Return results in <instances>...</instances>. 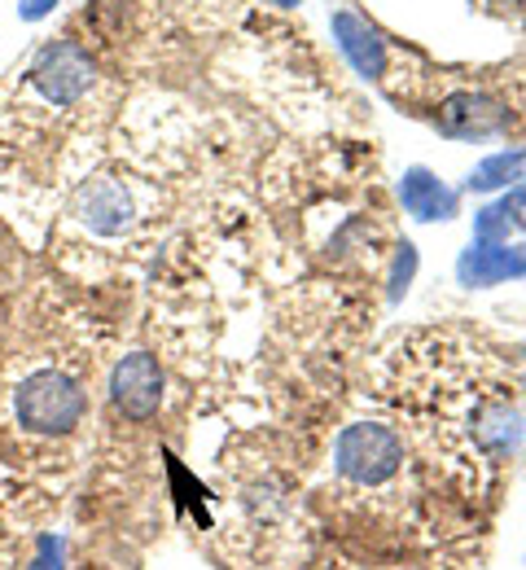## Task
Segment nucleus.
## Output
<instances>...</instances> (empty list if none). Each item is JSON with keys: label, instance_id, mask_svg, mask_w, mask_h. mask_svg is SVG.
<instances>
[{"label": "nucleus", "instance_id": "obj_1", "mask_svg": "<svg viewBox=\"0 0 526 570\" xmlns=\"http://www.w3.org/2000/svg\"><path fill=\"white\" fill-rule=\"evenodd\" d=\"M88 417V391L76 373L40 364L13 386V422L31 434H71Z\"/></svg>", "mask_w": 526, "mask_h": 570}, {"label": "nucleus", "instance_id": "obj_3", "mask_svg": "<svg viewBox=\"0 0 526 570\" xmlns=\"http://www.w3.org/2000/svg\"><path fill=\"white\" fill-rule=\"evenodd\" d=\"M27 79L49 106H79L97 83V62L76 40H53L36 53Z\"/></svg>", "mask_w": 526, "mask_h": 570}, {"label": "nucleus", "instance_id": "obj_16", "mask_svg": "<svg viewBox=\"0 0 526 570\" xmlns=\"http://www.w3.org/2000/svg\"><path fill=\"white\" fill-rule=\"evenodd\" d=\"M264 4H277V9H295L299 0H264Z\"/></svg>", "mask_w": 526, "mask_h": 570}, {"label": "nucleus", "instance_id": "obj_4", "mask_svg": "<svg viewBox=\"0 0 526 570\" xmlns=\"http://www.w3.org/2000/svg\"><path fill=\"white\" fill-rule=\"evenodd\" d=\"M110 404L128 422H150L162 404V364L150 352H132L110 373Z\"/></svg>", "mask_w": 526, "mask_h": 570}, {"label": "nucleus", "instance_id": "obj_18", "mask_svg": "<svg viewBox=\"0 0 526 570\" xmlns=\"http://www.w3.org/2000/svg\"><path fill=\"white\" fill-rule=\"evenodd\" d=\"M523 356H526V343H523Z\"/></svg>", "mask_w": 526, "mask_h": 570}, {"label": "nucleus", "instance_id": "obj_6", "mask_svg": "<svg viewBox=\"0 0 526 570\" xmlns=\"http://www.w3.org/2000/svg\"><path fill=\"white\" fill-rule=\"evenodd\" d=\"M334 40L343 49V58L351 62V71L365 75V79H381L386 67H390V45L381 40L369 18L351 13V9H338L334 13Z\"/></svg>", "mask_w": 526, "mask_h": 570}, {"label": "nucleus", "instance_id": "obj_5", "mask_svg": "<svg viewBox=\"0 0 526 570\" xmlns=\"http://www.w3.org/2000/svg\"><path fill=\"white\" fill-rule=\"evenodd\" d=\"M505 128H509V110L487 92L465 88V92H451L439 106V132L456 137V141H483V137L505 132Z\"/></svg>", "mask_w": 526, "mask_h": 570}, {"label": "nucleus", "instance_id": "obj_12", "mask_svg": "<svg viewBox=\"0 0 526 570\" xmlns=\"http://www.w3.org/2000/svg\"><path fill=\"white\" fill-rule=\"evenodd\" d=\"M413 273H417V250H413V242H404V246H395V268H390V294H404L408 282H413Z\"/></svg>", "mask_w": 526, "mask_h": 570}, {"label": "nucleus", "instance_id": "obj_15", "mask_svg": "<svg viewBox=\"0 0 526 570\" xmlns=\"http://www.w3.org/2000/svg\"><path fill=\"white\" fill-rule=\"evenodd\" d=\"M62 0H18V18L22 22H44Z\"/></svg>", "mask_w": 526, "mask_h": 570}, {"label": "nucleus", "instance_id": "obj_17", "mask_svg": "<svg viewBox=\"0 0 526 570\" xmlns=\"http://www.w3.org/2000/svg\"><path fill=\"white\" fill-rule=\"evenodd\" d=\"M518 255H523V282H526V246H518Z\"/></svg>", "mask_w": 526, "mask_h": 570}, {"label": "nucleus", "instance_id": "obj_11", "mask_svg": "<svg viewBox=\"0 0 526 570\" xmlns=\"http://www.w3.org/2000/svg\"><path fill=\"white\" fill-rule=\"evenodd\" d=\"M474 242H509V219L500 207H487V212L474 215Z\"/></svg>", "mask_w": 526, "mask_h": 570}, {"label": "nucleus", "instance_id": "obj_2", "mask_svg": "<svg viewBox=\"0 0 526 570\" xmlns=\"http://www.w3.org/2000/svg\"><path fill=\"white\" fill-rule=\"evenodd\" d=\"M404 434L381 422H351L334 439V474L360 492H374L399 479L404 470Z\"/></svg>", "mask_w": 526, "mask_h": 570}, {"label": "nucleus", "instance_id": "obj_7", "mask_svg": "<svg viewBox=\"0 0 526 570\" xmlns=\"http://www.w3.org/2000/svg\"><path fill=\"white\" fill-rule=\"evenodd\" d=\"M456 282L465 289H487L500 282H523V255L509 242H469L456 259Z\"/></svg>", "mask_w": 526, "mask_h": 570}, {"label": "nucleus", "instance_id": "obj_13", "mask_svg": "<svg viewBox=\"0 0 526 570\" xmlns=\"http://www.w3.org/2000/svg\"><path fill=\"white\" fill-rule=\"evenodd\" d=\"M62 558H67V540L62 535H40L31 570H62Z\"/></svg>", "mask_w": 526, "mask_h": 570}, {"label": "nucleus", "instance_id": "obj_10", "mask_svg": "<svg viewBox=\"0 0 526 570\" xmlns=\"http://www.w3.org/2000/svg\"><path fill=\"white\" fill-rule=\"evenodd\" d=\"M526 180V149H500L492 158H483L474 171H469V189L474 194H492V189H505V185H518Z\"/></svg>", "mask_w": 526, "mask_h": 570}, {"label": "nucleus", "instance_id": "obj_9", "mask_svg": "<svg viewBox=\"0 0 526 570\" xmlns=\"http://www.w3.org/2000/svg\"><path fill=\"white\" fill-rule=\"evenodd\" d=\"M399 203H404V212L413 215V219H421V224H430V219H451V215H456V194H451L435 171H426V167H408V171H404V180H399Z\"/></svg>", "mask_w": 526, "mask_h": 570}, {"label": "nucleus", "instance_id": "obj_8", "mask_svg": "<svg viewBox=\"0 0 526 570\" xmlns=\"http://www.w3.org/2000/svg\"><path fill=\"white\" fill-rule=\"evenodd\" d=\"M76 212L92 233H101V237H119V233L132 224L137 207H132V189H128L123 180H92V185L79 189Z\"/></svg>", "mask_w": 526, "mask_h": 570}, {"label": "nucleus", "instance_id": "obj_14", "mask_svg": "<svg viewBox=\"0 0 526 570\" xmlns=\"http://www.w3.org/2000/svg\"><path fill=\"white\" fill-rule=\"evenodd\" d=\"M500 212H505V219H509V228H523L526 233V185H518L514 194H505Z\"/></svg>", "mask_w": 526, "mask_h": 570}]
</instances>
